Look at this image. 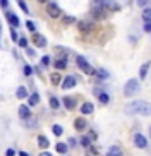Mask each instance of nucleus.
I'll return each instance as SVG.
<instances>
[{
	"label": "nucleus",
	"instance_id": "34",
	"mask_svg": "<svg viewBox=\"0 0 151 156\" xmlns=\"http://www.w3.org/2000/svg\"><path fill=\"white\" fill-rule=\"evenodd\" d=\"M73 21H75V18H73V16H65V18H63V23H65V24L73 23Z\"/></svg>",
	"mask_w": 151,
	"mask_h": 156
},
{
	"label": "nucleus",
	"instance_id": "13",
	"mask_svg": "<svg viewBox=\"0 0 151 156\" xmlns=\"http://www.w3.org/2000/svg\"><path fill=\"white\" fill-rule=\"evenodd\" d=\"M93 111H94V106L91 103H84L81 106V114H91Z\"/></svg>",
	"mask_w": 151,
	"mask_h": 156
},
{
	"label": "nucleus",
	"instance_id": "37",
	"mask_svg": "<svg viewBox=\"0 0 151 156\" xmlns=\"http://www.w3.org/2000/svg\"><path fill=\"white\" fill-rule=\"evenodd\" d=\"M26 54H28L29 57H34L36 56V52L33 51V49H29V47H26Z\"/></svg>",
	"mask_w": 151,
	"mask_h": 156
},
{
	"label": "nucleus",
	"instance_id": "42",
	"mask_svg": "<svg viewBox=\"0 0 151 156\" xmlns=\"http://www.w3.org/2000/svg\"><path fill=\"white\" fill-rule=\"evenodd\" d=\"M39 156H52V155H50V153H47V151H42Z\"/></svg>",
	"mask_w": 151,
	"mask_h": 156
},
{
	"label": "nucleus",
	"instance_id": "5",
	"mask_svg": "<svg viewBox=\"0 0 151 156\" xmlns=\"http://www.w3.org/2000/svg\"><path fill=\"white\" fill-rule=\"evenodd\" d=\"M47 15H49L50 18H59L60 16L59 5H55V4H49V5H47Z\"/></svg>",
	"mask_w": 151,
	"mask_h": 156
},
{
	"label": "nucleus",
	"instance_id": "16",
	"mask_svg": "<svg viewBox=\"0 0 151 156\" xmlns=\"http://www.w3.org/2000/svg\"><path fill=\"white\" fill-rule=\"evenodd\" d=\"M16 98H18V99H25V98H28V91H26L25 86H18V90H16Z\"/></svg>",
	"mask_w": 151,
	"mask_h": 156
},
{
	"label": "nucleus",
	"instance_id": "27",
	"mask_svg": "<svg viewBox=\"0 0 151 156\" xmlns=\"http://www.w3.org/2000/svg\"><path fill=\"white\" fill-rule=\"evenodd\" d=\"M109 99H111L109 94H106V93H101V94H99V101H101L102 104H107V103H109Z\"/></svg>",
	"mask_w": 151,
	"mask_h": 156
},
{
	"label": "nucleus",
	"instance_id": "17",
	"mask_svg": "<svg viewBox=\"0 0 151 156\" xmlns=\"http://www.w3.org/2000/svg\"><path fill=\"white\" fill-rule=\"evenodd\" d=\"M38 145L41 146L42 150H46L47 146H49V140H47L44 135H39V137H38Z\"/></svg>",
	"mask_w": 151,
	"mask_h": 156
},
{
	"label": "nucleus",
	"instance_id": "33",
	"mask_svg": "<svg viewBox=\"0 0 151 156\" xmlns=\"http://www.w3.org/2000/svg\"><path fill=\"white\" fill-rule=\"evenodd\" d=\"M18 42H20V46H21V47H28V41H26L25 38L18 39Z\"/></svg>",
	"mask_w": 151,
	"mask_h": 156
},
{
	"label": "nucleus",
	"instance_id": "22",
	"mask_svg": "<svg viewBox=\"0 0 151 156\" xmlns=\"http://www.w3.org/2000/svg\"><path fill=\"white\" fill-rule=\"evenodd\" d=\"M55 150H57L59 153H62V155H63V153H67L68 146H67V143H62V142H60V143H57V145H55Z\"/></svg>",
	"mask_w": 151,
	"mask_h": 156
},
{
	"label": "nucleus",
	"instance_id": "6",
	"mask_svg": "<svg viewBox=\"0 0 151 156\" xmlns=\"http://www.w3.org/2000/svg\"><path fill=\"white\" fill-rule=\"evenodd\" d=\"M133 143L137 148H146L148 146V140L145 138L143 135H140V133H137V135L133 137Z\"/></svg>",
	"mask_w": 151,
	"mask_h": 156
},
{
	"label": "nucleus",
	"instance_id": "38",
	"mask_svg": "<svg viewBox=\"0 0 151 156\" xmlns=\"http://www.w3.org/2000/svg\"><path fill=\"white\" fill-rule=\"evenodd\" d=\"M50 62V59H49V57H47V56H44V57H42V59H41V63H44V65H47V63H49Z\"/></svg>",
	"mask_w": 151,
	"mask_h": 156
},
{
	"label": "nucleus",
	"instance_id": "21",
	"mask_svg": "<svg viewBox=\"0 0 151 156\" xmlns=\"http://www.w3.org/2000/svg\"><path fill=\"white\" fill-rule=\"evenodd\" d=\"M60 81H62V76L59 75V73H52V75H50V83L52 85H60Z\"/></svg>",
	"mask_w": 151,
	"mask_h": 156
},
{
	"label": "nucleus",
	"instance_id": "18",
	"mask_svg": "<svg viewBox=\"0 0 151 156\" xmlns=\"http://www.w3.org/2000/svg\"><path fill=\"white\" fill-rule=\"evenodd\" d=\"M84 127H86V120H84L83 117H78L77 120H75V128L81 132V130H83Z\"/></svg>",
	"mask_w": 151,
	"mask_h": 156
},
{
	"label": "nucleus",
	"instance_id": "12",
	"mask_svg": "<svg viewBox=\"0 0 151 156\" xmlns=\"http://www.w3.org/2000/svg\"><path fill=\"white\" fill-rule=\"evenodd\" d=\"M7 18H8V23L11 24V28H13V29H15V26H18V24H20V20H18L16 15L8 13V15H7Z\"/></svg>",
	"mask_w": 151,
	"mask_h": 156
},
{
	"label": "nucleus",
	"instance_id": "24",
	"mask_svg": "<svg viewBox=\"0 0 151 156\" xmlns=\"http://www.w3.org/2000/svg\"><path fill=\"white\" fill-rule=\"evenodd\" d=\"M141 16H143L145 23H151V10H150V8H146V10L141 13Z\"/></svg>",
	"mask_w": 151,
	"mask_h": 156
},
{
	"label": "nucleus",
	"instance_id": "3",
	"mask_svg": "<svg viewBox=\"0 0 151 156\" xmlns=\"http://www.w3.org/2000/svg\"><path fill=\"white\" fill-rule=\"evenodd\" d=\"M77 65H78V68L80 70H83L86 75H93L94 73V70L89 67V63H88V60L84 59V57H81V56H78L77 57Z\"/></svg>",
	"mask_w": 151,
	"mask_h": 156
},
{
	"label": "nucleus",
	"instance_id": "39",
	"mask_svg": "<svg viewBox=\"0 0 151 156\" xmlns=\"http://www.w3.org/2000/svg\"><path fill=\"white\" fill-rule=\"evenodd\" d=\"M5 156H15V151H13V150H7V153H5Z\"/></svg>",
	"mask_w": 151,
	"mask_h": 156
},
{
	"label": "nucleus",
	"instance_id": "2",
	"mask_svg": "<svg viewBox=\"0 0 151 156\" xmlns=\"http://www.w3.org/2000/svg\"><path fill=\"white\" fill-rule=\"evenodd\" d=\"M138 91H140V83H138L137 78L128 80L125 83V86H123V94H125V96H133L135 93H138Z\"/></svg>",
	"mask_w": 151,
	"mask_h": 156
},
{
	"label": "nucleus",
	"instance_id": "30",
	"mask_svg": "<svg viewBox=\"0 0 151 156\" xmlns=\"http://www.w3.org/2000/svg\"><path fill=\"white\" fill-rule=\"evenodd\" d=\"M81 146H89V138L88 137H81Z\"/></svg>",
	"mask_w": 151,
	"mask_h": 156
},
{
	"label": "nucleus",
	"instance_id": "26",
	"mask_svg": "<svg viewBox=\"0 0 151 156\" xmlns=\"http://www.w3.org/2000/svg\"><path fill=\"white\" fill-rule=\"evenodd\" d=\"M55 67L57 68H65V67H67V60H63V59H60V60H55Z\"/></svg>",
	"mask_w": 151,
	"mask_h": 156
},
{
	"label": "nucleus",
	"instance_id": "28",
	"mask_svg": "<svg viewBox=\"0 0 151 156\" xmlns=\"http://www.w3.org/2000/svg\"><path fill=\"white\" fill-rule=\"evenodd\" d=\"M60 104H59V99L57 98H50V108H54V109H57Z\"/></svg>",
	"mask_w": 151,
	"mask_h": 156
},
{
	"label": "nucleus",
	"instance_id": "11",
	"mask_svg": "<svg viewBox=\"0 0 151 156\" xmlns=\"http://www.w3.org/2000/svg\"><path fill=\"white\" fill-rule=\"evenodd\" d=\"M150 67H151V62H146V63L141 65V68H140V78L141 80H146V75H148V72H150Z\"/></svg>",
	"mask_w": 151,
	"mask_h": 156
},
{
	"label": "nucleus",
	"instance_id": "32",
	"mask_svg": "<svg viewBox=\"0 0 151 156\" xmlns=\"http://www.w3.org/2000/svg\"><path fill=\"white\" fill-rule=\"evenodd\" d=\"M10 34H11V41H15V42H16V41H18V34H16V31H15L13 28H11Z\"/></svg>",
	"mask_w": 151,
	"mask_h": 156
},
{
	"label": "nucleus",
	"instance_id": "36",
	"mask_svg": "<svg viewBox=\"0 0 151 156\" xmlns=\"http://www.w3.org/2000/svg\"><path fill=\"white\" fill-rule=\"evenodd\" d=\"M31 73H33V68H31L29 65H26V67H25V75H28V76H29Z\"/></svg>",
	"mask_w": 151,
	"mask_h": 156
},
{
	"label": "nucleus",
	"instance_id": "29",
	"mask_svg": "<svg viewBox=\"0 0 151 156\" xmlns=\"http://www.w3.org/2000/svg\"><path fill=\"white\" fill-rule=\"evenodd\" d=\"M26 28H28L29 31H33V33H34V31H36V24L33 23V21H29V20H28V21H26Z\"/></svg>",
	"mask_w": 151,
	"mask_h": 156
},
{
	"label": "nucleus",
	"instance_id": "43",
	"mask_svg": "<svg viewBox=\"0 0 151 156\" xmlns=\"http://www.w3.org/2000/svg\"><path fill=\"white\" fill-rule=\"evenodd\" d=\"M20 156H28V153H25V151H21V153H20Z\"/></svg>",
	"mask_w": 151,
	"mask_h": 156
},
{
	"label": "nucleus",
	"instance_id": "23",
	"mask_svg": "<svg viewBox=\"0 0 151 156\" xmlns=\"http://www.w3.org/2000/svg\"><path fill=\"white\" fill-rule=\"evenodd\" d=\"M38 103H39V94L38 93H33L31 96H29V106H36Z\"/></svg>",
	"mask_w": 151,
	"mask_h": 156
},
{
	"label": "nucleus",
	"instance_id": "10",
	"mask_svg": "<svg viewBox=\"0 0 151 156\" xmlns=\"http://www.w3.org/2000/svg\"><path fill=\"white\" fill-rule=\"evenodd\" d=\"M18 112H20V117H21V119H25V120L31 117L29 108H28V106H25V104H21V106H20V111H18Z\"/></svg>",
	"mask_w": 151,
	"mask_h": 156
},
{
	"label": "nucleus",
	"instance_id": "25",
	"mask_svg": "<svg viewBox=\"0 0 151 156\" xmlns=\"http://www.w3.org/2000/svg\"><path fill=\"white\" fill-rule=\"evenodd\" d=\"M52 132H54V135L60 137V135H62V132H63V128L60 127V125H54V127H52Z\"/></svg>",
	"mask_w": 151,
	"mask_h": 156
},
{
	"label": "nucleus",
	"instance_id": "9",
	"mask_svg": "<svg viewBox=\"0 0 151 156\" xmlns=\"http://www.w3.org/2000/svg\"><path fill=\"white\" fill-rule=\"evenodd\" d=\"M33 42H34V46H38V47H44V46L47 44L46 38H44L42 34H38V33L33 34Z\"/></svg>",
	"mask_w": 151,
	"mask_h": 156
},
{
	"label": "nucleus",
	"instance_id": "35",
	"mask_svg": "<svg viewBox=\"0 0 151 156\" xmlns=\"http://www.w3.org/2000/svg\"><path fill=\"white\" fill-rule=\"evenodd\" d=\"M143 29H145V33H151V23H145Z\"/></svg>",
	"mask_w": 151,
	"mask_h": 156
},
{
	"label": "nucleus",
	"instance_id": "41",
	"mask_svg": "<svg viewBox=\"0 0 151 156\" xmlns=\"http://www.w3.org/2000/svg\"><path fill=\"white\" fill-rule=\"evenodd\" d=\"M89 140H96V133H89Z\"/></svg>",
	"mask_w": 151,
	"mask_h": 156
},
{
	"label": "nucleus",
	"instance_id": "40",
	"mask_svg": "<svg viewBox=\"0 0 151 156\" xmlns=\"http://www.w3.org/2000/svg\"><path fill=\"white\" fill-rule=\"evenodd\" d=\"M7 5H8V2H7V0H2V2H0V7H2V8H5Z\"/></svg>",
	"mask_w": 151,
	"mask_h": 156
},
{
	"label": "nucleus",
	"instance_id": "20",
	"mask_svg": "<svg viewBox=\"0 0 151 156\" xmlns=\"http://www.w3.org/2000/svg\"><path fill=\"white\" fill-rule=\"evenodd\" d=\"M106 10L104 8H101V5H99V8H94V10H93V16H96V18H104L106 16Z\"/></svg>",
	"mask_w": 151,
	"mask_h": 156
},
{
	"label": "nucleus",
	"instance_id": "8",
	"mask_svg": "<svg viewBox=\"0 0 151 156\" xmlns=\"http://www.w3.org/2000/svg\"><path fill=\"white\" fill-rule=\"evenodd\" d=\"M77 85V78L75 76H65L62 81V88L63 90H68V88H73Z\"/></svg>",
	"mask_w": 151,
	"mask_h": 156
},
{
	"label": "nucleus",
	"instance_id": "44",
	"mask_svg": "<svg viewBox=\"0 0 151 156\" xmlns=\"http://www.w3.org/2000/svg\"><path fill=\"white\" fill-rule=\"evenodd\" d=\"M150 135H151V130H150Z\"/></svg>",
	"mask_w": 151,
	"mask_h": 156
},
{
	"label": "nucleus",
	"instance_id": "1",
	"mask_svg": "<svg viewBox=\"0 0 151 156\" xmlns=\"http://www.w3.org/2000/svg\"><path fill=\"white\" fill-rule=\"evenodd\" d=\"M127 115H151V104H148L146 101H133V103H128L123 109Z\"/></svg>",
	"mask_w": 151,
	"mask_h": 156
},
{
	"label": "nucleus",
	"instance_id": "31",
	"mask_svg": "<svg viewBox=\"0 0 151 156\" xmlns=\"http://www.w3.org/2000/svg\"><path fill=\"white\" fill-rule=\"evenodd\" d=\"M18 5L21 7V10L25 11V13H29V10H28V7H26V4H25V2H18Z\"/></svg>",
	"mask_w": 151,
	"mask_h": 156
},
{
	"label": "nucleus",
	"instance_id": "14",
	"mask_svg": "<svg viewBox=\"0 0 151 156\" xmlns=\"http://www.w3.org/2000/svg\"><path fill=\"white\" fill-rule=\"evenodd\" d=\"M93 75H96L99 78V80H106V78H109V73L106 72V70H102V68H98V70H94V73Z\"/></svg>",
	"mask_w": 151,
	"mask_h": 156
},
{
	"label": "nucleus",
	"instance_id": "19",
	"mask_svg": "<svg viewBox=\"0 0 151 156\" xmlns=\"http://www.w3.org/2000/svg\"><path fill=\"white\" fill-rule=\"evenodd\" d=\"M107 156H122V151H120L119 146H111L109 151H107Z\"/></svg>",
	"mask_w": 151,
	"mask_h": 156
},
{
	"label": "nucleus",
	"instance_id": "4",
	"mask_svg": "<svg viewBox=\"0 0 151 156\" xmlns=\"http://www.w3.org/2000/svg\"><path fill=\"white\" fill-rule=\"evenodd\" d=\"M102 8H106V10H111V11H119L120 10V5L116 4V2H112V0H104V2H101Z\"/></svg>",
	"mask_w": 151,
	"mask_h": 156
},
{
	"label": "nucleus",
	"instance_id": "15",
	"mask_svg": "<svg viewBox=\"0 0 151 156\" xmlns=\"http://www.w3.org/2000/svg\"><path fill=\"white\" fill-rule=\"evenodd\" d=\"M63 104H65V108H67L68 111H73L75 109V101L72 99V98H68V96L63 98Z\"/></svg>",
	"mask_w": 151,
	"mask_h": 156
},
{
	"label": "nucleus",
	"instance_id": "7",
	"mask_svg": "<svg viewBox=\"0 0 151 156\" xmlns=\"http://www.w3.org/2000/svg\"><path fill=\"white\" fill-rule=\"evenodd\" d=\"M78 29L83 31V33L93 31V29H94V23H91V21H80V23H78Z\"/></svg>",
	"mask_w": 151,
	"mask_h": 156
}]
</instances>
